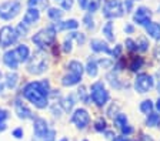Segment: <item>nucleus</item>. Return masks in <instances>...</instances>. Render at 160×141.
Instances as JSON below:
<instances>
[{
	"instance_id": "49",
	"label": "nucleus",
	"mask_w": 160,
	"mask_h": 141,
	"mask_svg": "<svg viewBox=\"0 0 160 141\" xmlns=\"http://www.w3.org/2000/svg\"><path fill=\"white\" fill-rule=\"evenodd\" d=\"M159 9H160V6H159Z\"/></svg>"
},
{
	"instance_id": "22",
	"label": "nucleus",
	"mask_w": 160,
	"mask_h": 141,
	"mask_svg": "<svg viewBox=\"0 0 160 141\" xmlns=\"http://www.w3.org/2000/svg\"><path fill=\"white\" fill-rule=\"evenodd\" d=\"M47 16L53 21H59L63 17V12H62V9H57V7H49L47 9Z\"/></svg>"
},
{
	"instance_id": "33",
	"label": "nucleus",
	"mask_w": 160,
	"mask_h": 141,
	"mask_svg": "<svg viewBox=\"0 0 160 141\" xmlns=\"http://www.w3.org/2000/svg\"><path fill=\"white\" fill-rule=\"evenodd\" d=\"M83 21H84V24H86L87 29H93L94 27V21H93V17H92V13L86 14L84 19H83Z\"/></svg>"
},
{
	"instance_id": "23",
	"label": "nucleus",
	"mask_w": 160,
	"mask_h": 141,
	"mask_svg": "<svg viewBox=\"0 0 160 141\" xmlns=\"http://www.w3.org/2000/svg\"><path fill=\"white\" fill-rule=\"evenodd\" d=\"M16 111H17V114H19L20 117H23V118H29L30 114H32V113L26 108V106H23V103L19 101V100L16 101Z\"/></svg>"
},
{
	"instance_id": "48",
	"label": "nucleus",
	"mask_w": 160,
	"mask_h": 141,
	"mask_svg": "<svg viewBox=\"0 0 160 141\" xmlns=\"http://www.w3.org/2000/svg\"><path fill=\"white\" fill-rule=\"evenodd\" d=\"M63 141H66V140H63Z\"/></svg>"
},
{
	"instance_id": "3",
	"label": "nucleus",
	"mask_w": 160,
	"mask_h": 141,
	"mask_svg": "<svg viewBox=\"0 0 160 141\" xmlns=\"http://www.w3.org/2000/svg\"><path fill=\"white\" fill-rule=\"evenodd\" d=\"M47 70V59L42 50L34 51L33 56L27 60V71L30 74H42Z\"/></svg>"
},
{
	"instance_id": "25",
	"label": "nucleus",
	"mask_w": 160,
	"mask_h": 141,
	"mask_svg": "<svg viewBox=\"0 0 160 141\" xmlns=\"http://www.w3.org/2000/svg\"><path fill=\"white\" fill-rule=\"evenodd\" d=\"M159 123H160V114H157V113H150L146 120L147 127H156V125H159Z\"/></svg>"
},
{
	"instance_id": "26",
	"label": "nucleus",
	"mask_w": 160,
	"mask_h": 141,
	"mask_svg": "<svg viewBox=\"0 0 160 141\" xmlns=\"http://www.w3.org/2000/svg\"><path fill=\"white\" fill-rule=\"evenodd\" d=\"M153 103L150 100H144L142 104H140V110H142V113H144V114H150L152 111H153Z\"/></svg>"
},
{
	"instance_id": "20",
	"label": "nucleus",
	"mask_w": 160,
	"mask_h": 141,
	"mask_svg": "<svg viewBox=\"0 0 160 141\" xmlns=\"http://www.w3.org/2000/svg\"><path fill=\"white\" fill-rule=\"evenodd\" d=\"M102 33L104 34V37L107 39V41H110V43H113L114 41V33H113V23L112 21H107L106 24H104L103 27H102Z\"/></svg>"
},
{
	"instance_id": "47",
	"label": "nucleus",
	"mask_w": 160,
	"mask_h": 141,
	"mask_svg": "<svg viewBox=\"0 0 160 141\" xmlns=\"http://www.w3.org/2000/svg\"><path fill=\"white\" fill-rule=\"evenodd\" d=\"M0 78H2V73H0Z\"/></svg>"
},
{
	"instance_id": "5",
	"label": "nucleus",
	"mask_w": 160,
	"mask_h": 141,
	"mask_svg": "<svg viewBox=\"0 0 160 141\" xmlns=\"http://www.w3.org/2000/svg\"><path fill=\"white\" fill-rule=\"evenodd\" d=\"M22 10V4L16 0H9V2H4V3L0 4V19L9 21L13 20L14 17L20 13Z\"/></svg>"
},
{
	"instance_id": "4",
	"label": "nucleus",
	"mask_w": 160,
	"mask_h": 141,
	"mask_svg": "<svg viewBox=\"0 0 160 141\" xmlns=\"http://www.w3.org/2000/svg\"><path fill=\"white\" fill-rule=\"evenodd\" d=\"M90 96H92V100H93L97 106H104L110 98L109 91L104 88L103 81H96V83L92 84V87H90Z\"/></svg>"
},
{
	"instance_id": "24",
	"label": "nucleus",
	"mask_w": 160,
	"mask_h": 141,
	"mask_svg": "<svg viewBox=\"0 0 160 141\" xmlns=\"http://www.w3.org/2000/svg\"><path fill=\"white\" fill-rule=\"evenodd\" d=\"M4 77H6V86H7V87H9V88H14V87H16L17 80H19V77H17L16 73H12V71H10V73H7Z\"/></svg>"
},
{
	"instance_id": "27",
	"label": "nucleus",
	"mask_w": 160,
	"mask_h": 141,
	"mask_svg": "<svg viewBox=\"0 0 160 141\" xmlns=\"http://www.w3.org/2000/svg\"><path fill=\"white\" fill-rule=\"evenodd\" d=\"M29 7L46 9V7H47V0H29Z\"/></svg>"
},
{
	"instance_id": "6",
	"label": "nucleus",
	"mask_w": 160,
	"mask_h": 141,
	"mask_svg": "<svg viewBox=\"0 0 160 141\" xmlns=\"http://www.w3.org/2000/svg\"><path fill=\"white\" fill-rule=\"evenodd\" d=\"M124 14L122 0H107L103 6V16L107 19H119Z\"/></svg>"
},
{
	"instance_id": "12",
	"label": "nucleus",
	"mask_w": 160,
	"mask_h": 141,
	"mask_svg": "<svg viewBox=\"0 0 160 141\" xmlns=\"http://www.w3.org/2000/svg\"><path fill=\"white\" fill-rule=\"evenodd\" d=\"M40 19V10L36 7H29L27 12L24 13L23 17V23H26L27 26H32V24H36Z\"/></svg>"
},
{
	"instance_id": "37",
	"label": "nucleus",
	"mask_w": 160,
	"mask_h": 141,
	"mask_svg": "<svg viewBox=\"0 0 160 141\" xmlns=\"http://www.w3.org/2000/svg\"><path fill=\"white\" fill-rule=\"evenodd\" d=\"M133 2L134 0H126V2H124V12L130 13V12L133 10Z\"/></svg>"
},
{
	"instance_id": "11",
	"label": "nucleus",
	"mask_w": 160,
	"mask_h": 141,
	"mask_svg": "<svg viewBox=\"0 0 160 141\" xmlns=\"http://www.w3.org/2000/svg\"><path fill=\"white\" fill-rule=\"evenodd\" d=\"M3 63L6 64L10 70H17L20 61H19V59H17V56H16V51L14 50L6 51L4 56H3Z\"/></svg>"
},
{
	"instance_id": "29",
	"label": "nucleus",
	"mask_w": 160,
	"mask_h": 141,
	"mask_svg": "<svg viewBox=\"0 0 160 141\" xmlns=\"http://www.w3.org/2000/svg\"><path fill=\"white\" fill-rule=\"evenodd\" d=\"M136 44H137V51H146L149 49V41L146 40V37H140L136 41Z\"/></svg>"
},
{
	"instance_id": "14",
	"label": "nucleus",
	"mask_w": 160,
	"mask_h": 141,
	"mask_svg": "<svg viewBox=\"0 0 160 141\" xmlns=\"http://www.w3.org/2000/svg\"><path fill=\"white\" fill-rule=\"evenodd\" d=\"M90 49L96 53H106V54H110L112 50H110V47L107 46V43H104L103 40H100V39H93V40L90 41Z\"/></svg>"
},
{
	"instance_id": "18",
	"label": "nucleus",
	"mask_w": 160,
	"mask_h": 141,
	"mask_svg": "<svg viewBox=\"0 0 160 141\" xmlns=\"http://www.w3.org/2000/svg\"><path fill=\"white\" fill-rule=\"evenodd\" d=\"M146 27V33L154 40H160V24L156 21H150Z\"/></svg>"
},
{
	"instance_id": "42",
	"label": "nucleus",
	"mask_w": 160,
	"mask_h": 141,
	"mask_svg": "<svg viewBox=\"0 0 160 141\" xmlns=\"http://www.w3.org/2000/svg\"><path fill=\"white\" fill-rule=\"evenodd\" d=\"M14 135H16L17 138H20V137H22V130H16V131H14Z\"/></svg>"
},
{
	"instance_id": "45",
	"label": "nucleus",
	"mask_w": 160,
	"mask_h": 141,
	"mask_svg": "<svg viewBox=\"0 0 160 141\" xmlns=\"http://www.w3.org/2000/svg\"><path fill=\"white\" fill-rule=\"evenodd\" d=\"M157 91H159V93H160V83L157 84Z\"/></svg>"
},
{
	"instance_id": "38",
	"label": "nucleus",
	"mask_w": 160,
	"mask_h": 141,
	"mask_svg": "<svg viewBox=\"0 0 160 141\" xmlns=\"http://www.w3.org/2000/svg\"><path fill=\"white\" fill-rule=\"evenodd\" d=\"M120 53H122V46H120V44H117L116 49H114V50H112L110 56H113V57H119Z\"/></svg>"
},
{
	"instance_id": "19",
	"label": "nucleus",
	"mask_w": 160,
	"mask_h": 141,
	"mask_svg": "<svg viewBox=\"0 0 160 141\" xmlns=\"http://www.w3.org/2000/svg\"><path fill=\"white\" fill-rule=\"evenodd\" d=\"M97 68H99V64H97V60L96 59H89V61H87L86 64V73L89 74V77H96L97 76Z\"/></svg>"
},
{
	"instance_id": "21",
	"label": "nucleus",
	"mask_w": 160,
	"mask_h": 141,
	"mask_svg": "<svg viewBox=\"0 0 160 141\" xmlns=\"http://www.w3.org/2000/svg\"><path fill=\"white\" fill-rule=\"evenodd\" d=\"M67 68H69V71L70 73H76V74H83V71H84V67H83V64L80 63V61H77V60H72L69 64H67Z\"/></svg>"
},
{
	"instance_id": "16",
	"label": "nucleus",
	"mask_w": 160,
	"mask_h": 141,
	"mask_svg": "<svg viewBox=\"0 0 160 141\" xmlns=\"http://www.w3.org/2000/svg\"><path fill=\"white\" fill-rule=\"evenodd\" d=\"M80 80H82V76H80V74L70 73V71H69V74L63 76V78H62V84H63V86H66V87H72V86L79 84Z\"/></svg>"
},
{
	"instance_id": "13",
	"label": "nucleus",
	"mask_w": 160,
	"mask_h": 141,
	"mask_svg": "<svg viewBox=\"0 0 160 141\" xmlns=\"http://www.w3.org/2000/svg\"><path fill=\"white\" fill-rule=\"evenodd\" d=\"M77 2H79V6L83 10H86L87 13L97 12L100 7V3H102V0H77Z\"/></svg>"
},
{
	"instance_id": "7",
	"label": "nucleus",
	"mask_w": 160,
	"mask_h": 141,
	"mask_svg": "<svg viewBox=\"0 0 160 141\" xmlns=\"http://www.w3.org/2000/svg\"><path fill=\"white\" fill-rule=\"evenodd\" d=\"M19 39L17 31L12 26H3L0 29V47H10Z\"/></svg>"
},
{
	"instance_id": "30",
	"label": "nucleus",
	"mask_w": 160,
	"mask_h": 141,
	"mask_svg": "<svg viewBox=\"0 0 160 141\" xmlns=\"http://www.w3.org/2000/svg\"><path fill=\"white\" fill-rule=\"evenodd\" d=\"M27 30H29V26H27L26 23H19L17 24V27H16V31H17V36L19 37H22V36H26V33H27Z\"/></svg>"
},
{
	"instance_id": "31",
	"label": "nucleus",
	"mask_w": 160,
	"mask_h": 141,
	"mask_svg": "<svg viewBox=\"0 0 160 141\" xmlns=\"http://www.w3.org/2000/svg\"><path fill=\"white\" fill-rule=\"evenodd\" d=\"M69 39L70 40H76L79 44H83L84 41H86V37H84V34H82V33H72L69 36Z\"/></svg>"
},
{
	"instance_id": "1",
	"label": "nucleus",
	"mask_w": 160,
	"mask_h": 141,
	"mask_svg": "<svg viewBox=\"0 0 160 141\" xmlns=\"http://www.w3.org/2000/svg\"><path fill=\"white\" fill-rule=\"evenodd\" d=\"M24 97L33 103L36 107L44 108L47 106V94H49V83L47 81H33L29 83L23 90Z\"/></svg>"
},
{
	"instance_id": "2",
	"label": "nucleus",
	"mask_w": 160,
	"mask_h": 141,
	"mask_svg": "<svg viewBox=\"0 0 160 141\" xmlns=\"http://www.w3.org/2000/svg\"><path fill=\"white\" fill-rule=\"evenodd\" d=\"M56 27L54 24H50V26L42 29L40 31H37L33 37H32V41L39 47L40 50H46L49 49L52 44H53L54 39H56Z\"/></svg>"
},
{
	"instance_id": "34",
	"label": "nucleus",
	"mask_w": 160,
	"mask_h": 141,
	"mask_svg": "<svg viewBox=\"0 0 160 141\" xmlns=\"http://www.w3.org/2000/svg\"><path fill=\"white\" fill-rule=\"evenodd\" d=\"M126 47L130 51H137V44H136V41L132 40V39H126Z\"/></svg>"
},
{
	"instance_id": "44",
	"label": "nucleus",
	"mask_w": 160,
	"mask_h": 141,
	"mask_svg": "<svg viewBox=\"0 0 160 141\" xmlns=\"http://www.w3.org/2000/svg\"><path fill=\"white\" fill-rule=\"evenodd\" d=\"M156 108L160 111V98H159V100H157V103H156Z\"/></svg>"
},
{
	"instance_id": "15",
	"label": "nucleus",
	"mask_w": 160,
	"mask_h": 141,
	"mask_svg": "<svg viewBox=\"0 0 160 141\" xmlns=\"http://www.w3.org/2000/svg\"><path fill=\"white\" fill-rule=\"evenodd\" d=\"M54 27H56V30H74V29H77L79 27V23H77V20H74V19H70V20H64V21H56V23H53Z\"/></svg>"
},
{
	"instance_id": "10",
	"label": "nucleus",
	"mask_w": 160,
	"mask_h": 141,
	"mask_svg": "<svg viewBox=\"0 0 160 141\" xmlns=\"http://www.w3.org/2000/svg\"><path fill=\"white\" fill-rule=\"evenodd\" d=\"M72 121H73V123L79 128H86L87 125H89L90 117H89V114H87L86 110H83V108H79V110L74 111L73 117H72Z\"/></svg>"
},
{
	"instance_id": "32",
	"label": "nucleus",
	"mask_w": 160,
	"mask_h": 141,
	"mask_svg": "<svg viewBox=\"0 0 160 141\" xmlns=\"http://www.w3.org/2000/svg\"><path fill=\"white\" fill-rule=\"evenodd\" d=\"M114 123H116L117 125H119L120 128H123L124 125H127V118L124 114H119L116 115V118H114Z\"/></svg>"
},
{
	"instance_id": "46",
	"label": "nucleus",
	"mask_w": 160,
	"mask_h": 141,
	"mask_svg": "<svg viewBox=\"0 0 160 141\" xmlns=\"http://www.w3.org/2000/svg\"><path fill=\"white\" fill-rule=\"evenodd\" d=\"M157 56H159V59H160V49H157Z\"/></svg>"
},
{
	"instance_id": "9",
	"label": "nucleus",
	"mask_w": 160,
	"mask_h": 141,
	"mask_svg": "<svg viewBox=\"0 0 160 141\" xmlns=\"http://www.w3.org/2000/svg\"><path fill=\"white\" fill-rule=\"evenodd\" d=\"M150 20H152V12H150L147 7L142 6V7H139V9L134 12L133 21L134 23H137L139 26H147V24L150 23Z\"/></svg>"
},
{
	"instance_id": "43",
	"label": "nucleus",
	"mask_w": 160,
	"mask_h": 141,
	"mask_svg": "<svg viewBox=\"0 0 160 141\" xmlns=\"http://www.w3.org/2000/svg\"><path fill=\"white\" fill-rule=\"evenodd\" d=\"M143 141H153V140H152L149 135H143Z\"/></svg>"
},
{
	"instance_id": "17",
	"label": "nucleus",
	"mask_w": 160,
	"mask_h": 141,
	"mask_svg": "<svg viewBox=\"0 0 160 141\" xmlns=\"http://www.w3.org/2000/svg\"><path fill=\"white\" fill-rule=\"evenodd\" d=\"M16 51V56L19 59L20 63H23V61H27L30 57V49L26 46V44H19V46L14 49Z\"/></svg>"
},
{
	"instance_id": "40",
	"label": "nucleus",
	"mask_w": 160,
	"mask_h": 141,
	"mask_svg": "<svg viewBox=\"0 0 160 141\" xmlns=\"http://www.w3.org/2000/svg\"><path fill=\"white\" fill-rule=\"evenodd\" d=\"M104 125H106V123H104L103 120H99V121L96 123V130H99V131L104 130Z\"/></svg>"
},
{
	"instance_id": "36",
	"label": "nucleus",
	"mask_w": 160,
	"mask_h": 141,
	"mask_svg": "<svg viewBox=\"0 0 160 141\" xmlns=\"http://www.w3.org/2000/svg\"><path fill=\"white\" fill-rule=\"evenodd\" d=\"M60 3H62V7L64 10H69L73 6V0H60Z\"/></svg>"
},
{
	"instance_id": "41",
	"label": "nucleus",
	"mask_w": 160,
	"mask_h": 141,
	"mask_svg": "<svg viewBox=\"0 0 160 141\" xmlns=\"http://www.w3.org/2000/svg\"><path fill=\"white\" fill-rule=\"evenodd\" d=\"M124 31H126V33H129V34H132L134 31V27L132 26V24H126V26H124Z\"/></svg>"
},
{
	"instance_id": "39",
	"label": "nucleus",
	"mask_w": 160,
	"mask_h": 141,
	"mask_svg": "<svg viewBox=\"0 0 160 141\" xmlns=\"http://www.w3.org/2000/svg\"><path fill=\"white\" fill-rule=\"evenodd\" d=\"M97 64L103 66V67H112V60H106V59H102V60H97Z\"/></svg>"
},
{
	"instance_id": "28",
	"label": "nucleus",
	"mask_w": 160,
	"mask_h": 141,
	"mask_svg": "<svg viewBox=\"0 0 160 141\" xmlns=\"http://www.w3.org/2000/svg\"><path fill=\"white\" fill-rule=\"evenodd\" d=\"M142 66H143V59L142 57H134L133 60H132V63H130V70L137 71L139 68H142Z\"/></svg>"
},
{
	"instance_id": "35",
	"label": "nucleus",
	"mask_w": 160,
	"mask_h": 141,
	"mask_svg": "<svg viewBox=\"0 0 160 141\" xmlns=\"http://www.w3.org/2000/svg\"><path fill=\"white\" fill-rule=\"evenodd\" d=\"M63 50H64V53H70L72 51V40H70L69 37H67L63 43Z\"/></svg>"
},
{
	"instance_id": "8",
	"label": "nucleus",
	"mask_w": 160,
	"mask_h": 141,
	"mask_svg": "<svg viewBox=\"0 0 160 141\" xmlns=\"http://www.w3.org/2000/svg\"><path fill=\"white\" fill-rule=\"evenodd\" d=\"M153 86H154L153 77L147 73L139 74L136 77V80H134V88L139 93H147V91H150L153 88Z\"/></svg>"
}]
</instances>
